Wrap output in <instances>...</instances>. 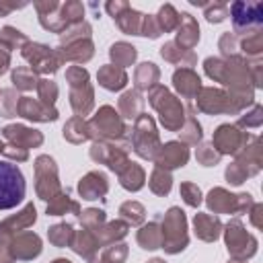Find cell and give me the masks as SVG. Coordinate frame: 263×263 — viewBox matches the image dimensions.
Listing matches in <instances>:
<instances>
[{
  "label": "cell",
  "instance_id": "1",
  "mask_svg": "<svg viewBox=\"0 0 263 263\" xmlns=\"http://www.w3.org/2000/svg\"><path fill=\"white\" fill-rule=\"evenodd\" d=\"M27 183L21 168L8 160H0V210H12L25 199Z\"/></svg>",
  "mask_w": 263,
  "mask_h": 263
}]
</instances>
